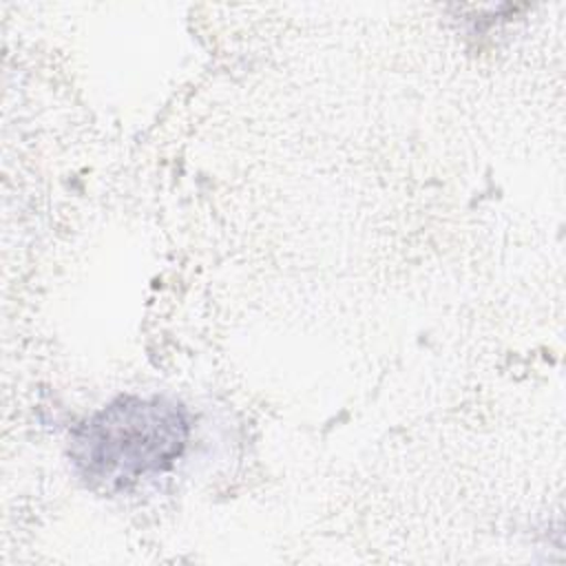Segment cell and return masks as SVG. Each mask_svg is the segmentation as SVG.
I'll return each mask as SVG.
<instances>
[{"label":"cell","mask_w":566,"mask_h":566,"mask_svg":"<svg viewBox=\"0 0 566 566\" xmlns=\"http://www.w3.org/2000/svg\"><path fill=\"white\" fill-rule=\"evenodd\" d=\"M188 440L181 405L124 396L73 431L71 458L84 480L108 491L168 469Z\"/></svg>","instance_id":"obj_1"}]
</instances>
